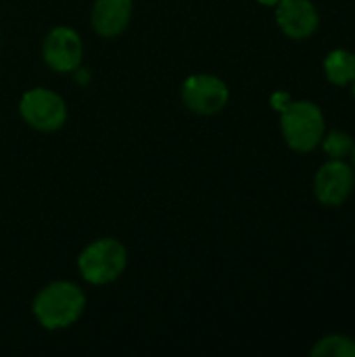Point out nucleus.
Listing matches in <instances>:
<instances>
[{
	"label": "nucleus",
	"mask_w": 355,
	"mask_h": 357,
	"mask_svg": "<svg viewBox=\"0 0 355 357\" xmlns=\"http://www.w3.org/2000/svg\"><path fill=\"white\" fill-rule=\"evenodd\" d=\"M86 312L84 291L69 280H54L40 289L31 303V314L46 331H65Z\"/></svg>",
	"instance_id": "nucleus-1"
},
{
	"label": "nucleus",
	"mask_w": 355,
	"mask_h": 357,
	"mask_svg": "<svg viewBox=\"0 0 355 357\" xmlns=\"http://www.w3.org/2000/svg\"><path fill=\"white\" fill-rule=\"evenodd\" d=\"M128 268V249L111 236H103L86 245L77 257L80 276L94 287H105L121 278Z\"/></svg>",
	"instance_id": "nucleus-2"
},
{
	"label": "nucleus",
	"mask_w": 355,
	"mask_h": 357,
	"mask_svg": "<svg viewBox=\"0 0 355 357\" xmlns=\"http://www.w3.org/2000/svg\"><path fill=\"white\" fill-rule=\"evenodd\" d=\"M280 130L285 142L297 153L314 151L326 134L322 109L312 100H293L282 107Z\"/></svg>",
	"instance_id": "nucleus-3"
},
{
	"label": "nucleus",
	"mask_w": 355,
	"mask_h": 357,
	"mask_svg": "<svg viewBox=\"0 0 355 357\" xmlns=\"http://www.w3.org/2000/svg\"><path fill=\"white\" fill-rule=\"evenodd\" d=\"M19 115L31 130L50 134L65 126L67 105L61 94L48 88H31L19 100Z\"/></svg>",
	"instance_id": "nucleus-4"
},
{
	"label": "nucleus",
	"mask_w": 355,
	"mask_h": 357,
	"mask_svg": "<svg viewBox=\"0 0 355 357\" xmlns=\"http://www.w3.org/2000/svg\"><path fill=\"white\" fill-rule=\"evenodd\" d=\"M180 96L188 111L209 117L228 105L230 90L228 84L213 73H192L184 79Z\"/></svg>",
	"instance_id": "nucleus-5"
},
{
	"label": "nucleus",
	"mask_w": 355,
	"mask_h": 357,
	"mask_svg": "<svg viewBox=\"0 0 355 357\" xmlns=\"http://www.w3.org/2000/svg\"><path fill=\"white\" fill-rule=\"evenodd\" d=\"M42 59L56 73H71L84 61L82 36L67 25L52 27L42 42Z\"/></svg>",
	"instance_id": "nucleus-6"
},
{
	"label": "nucleus",
	"mask_w": 355,
	"mask_h": 357,
	"mask_svg": "<svg viewBox=\"0 0 355 357\" xmlns=\"http://www.w3.org/2000/svg\"><path fill=\"white\" fill-rule=\"evenodd\" d=\"M355 188V169L345 159H328L314 178V195L326 207L343 205Z\"/></svg>",
	"instance_id": "nucleus-7"
},
{
	"label": "nucleus",
	"mask_w": 355,
	"mask_h": 357,
	"mask_svg": "<svg viewBox=\"0 0 355 357\" xmlns=\"http://www.w3.org/2000/svg\"><path fill=\"white\" fill-rule=\"evenodd\" d=\"M274 8L278 27L291 40H308L320 25V15L310 0H280Z\"/></svg>",
	"instance_id": "nucleus-8"
},
{
	"label": "nucleus",
	"mask_w": 355,
	"mask_h": 357,
	"mask_svg": "<svg viewBox=\"0 0 355 357\" xmlns=\"http://www.w3.org/2000/svg\"><path fill=\"white\" fill-rule=\"evenodd\" d=\"M134 15V0H94L90 23L100 38L123 33Z\"/></svg>",
	"instance_id": "nucleus-9"
},
{
	"label": "nucleus",
	"mask_w": 355,
	"mask_h": 357,
	"mask_svg": "<svg viewBox=\"0 0 355 357\" xmlns=\"http://www.w3.org/2000/svg\"><path fill=\"white\" fill-rule=\"evenodd\" d=\"M324 73H326V79L335 86L354 84L355 54L345 48H337V50L328 52L324 59Z\"/></svg>",
	"instance_id": "nucleus-10"
},
{
	"label": "nucleus",
	"mask_w": 355,
	"mask_h": 357,
	"mask_svg": "<svg viewBox=\"0 0 355 357\" xmlns=\"http://www.w3.org/2000/svg\"><path fill=\"white\" fill-rule=\"evenodd\" d=\"M314 357H355V341L345 335H328L322 337L314 347Z\"/></svg>",
	"instance_id": "nucleus-11"
},
{
	"label": "nucleus",
	"mask_w": 355,
	"mask_h": 357,
	"mask_svg": "<svg viewBox=\"0 0 355 357\" xmlns=\"http://www.w3.org/2000/svg\"><path fill=\"white\" fill-rule=\"evenodd\" d=\"M320 144L324 146V151H326V155L331 159H345V157L352 155L355 140L347 132L331 130L328 134H324V138L320 140Z\"/></svg>",
	"instance_id": "nucleus-12"
},
{
	"label": "nucleus",
	"mask_w": 355,
	"mask_h": 357,
	"mask_svg": "<svg viewBox=\"0 0 355 357\" xmlns=\"http://www.w3.org/2000/svg\"><path fill=\"white\" fill-rule=\"evenodd\" d=\"M259 4H264V6H276L280 0H257Z\"/></svg>",
	"instance_id": "nucleus-13"
},
{
	"label": "nucleus",
	"mask_w": 355,
	"mask_h": 357,
	"mask_svg": "<svg viewBox=\"0 0 355 357\" xmlns=\"http://www.w3.org/2000/svg\"><path fill=\"white\" fill-rule=\"evenodd\" d=\"M349 157H352V167L355 169V144H354V151H352V155H349Z\"/></svg>",
	"instance_id": "nucleus-14"
},
{
	"label": "nucleus",
	"mask_w": 355,
	"mask_h": 357,
	"mask_svg": "<svg viewBox=\"0 0 355 357\" xmlns=\"http://www.w3.org/2000/svg\"><path fill=\"white\" fill-rule=\"evenodd\" d=\"M354 96H355V79H354Z\"/></svg>",
	"instance_id": "nucleus-15"
}]
</instances>
